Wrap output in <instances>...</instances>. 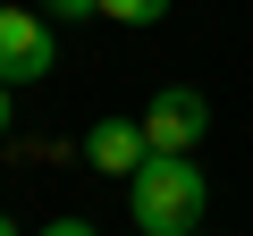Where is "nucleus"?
<instances>
[{"label": "nucleus", "mask_w": 253, "mask_h": 236, "mask_svg": "<svg viewBox=\"0 0 253 236\" xmlns=\"http://www.w3.org/2000/svg\"><path fill=\"white\" fill-rule=\"evenodd\" d=\"M51 59H59L51 17H42V9H9V0H0V84H42Z\"/></svg>", "instance_id": "obj_2"}, {"label": "nucleus", "mask_w": 253, "mask_h": 236, "mask_svg": "<svg viewBox=\"0 0 253 236\" xmlns=\"http://www.w3.org/2000/svg\"><path fill=\"white\" fill-rule=\"evenodd\" d=\"M0 236H17V219H9V211H0Z\"/></svg>", "instance_id": "obj_9"}, {"label": "nucleus", "mask_w": 253, "mask_h": 236, "mask_svg": "<svg viewBox=\"0 0 253 236\" xmlns=\"http://www.w3.org/2000/svg\"><path fill=\"white\" fill-rule=\"evenodd\" d=\"M93 9H101V0H42V17H51V26H76V17H93Z\"/></svg>", "instance_id": "obj_6"}, {"label": "nucleus", "mask_w": 253, "mask_h": 236, "mask_svg": "<svg viewBox=\"0 0 253 236\" xmlns=\"http://www.w3.org/2000/svg\"><path fill=\"white\" fill-rule=\"evenodd\" d=\"M93 17H110V26H161V17H169V0H101Z\"/></svg>", "instance_id": "obj_5"}, {"label": "nucleus", "mask_w": 253, "mask_h": 236, "mask_svg": "<svg viewBox=\"0 0 253 236\" xmlns=\"http://www.w3.org/2000/svg\"><path fill=\"white\" fill-rule=\"evenodd\" d=\"M211 135V101L194 93V84H161L152 101H144V144L152 152H194Z\"/></svg>", "instance_id": "obj_3"}, {"label": "nucleus", "mask_w": 253, "mask_h": 236, "mask_svg": "<svg viewBox=\"0 0 253 236\" xmlns=\"http://www.w3.org/2000/svg\"><path fill=\"white\" fill-rule=\"evenodd\" d=\"M84 160H93L101 177H135V169L152 160L144 118H93V127H84Z\"/></svg>", "instance_id": "obj_4"}, {"label": "nucleus", "mask_w": 253, "mask_h": 236, "mask_svg": "<svg viewBox=\"0 0 253 236\" xmlns=\"http://www.w3.org/2000/svg\"><path fill=\"white\" fill-rule=\"evenodd\" d=\"M42 236H93V219H51Z\"/></svg>", "instance_id": "obj_7"}, {"label": "nucleus", "mask_w": 253, "mask_h": 236, "mask_svg": "<svg viewBox=\"0 0 253 236\" xmlns=\"http://www.w3.org/2000/svg\"><path fill=\"white\" fill-rule=\"evenodd\" d=\"M203 202H211V177L194 169V152H152L126 177L135 236H203Z\"/></svg>", "instance_id": "obj_1"}, {"label": "nucleus", "mask_w": 253, "mask_h": 236, "mask_svg": "<svg viewBox=\"0 0 253 236\" xmlns=\"http://www.w3.org/2000/svg\"><path fill=\"white\" fill-rule=\"evenodd\" d=\"M9 93H17V84H0V135H9Z\"/></svg>", "instance_id": "obj_8"}]
</instances>
